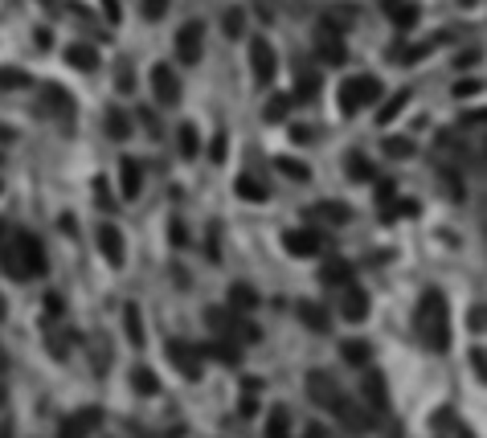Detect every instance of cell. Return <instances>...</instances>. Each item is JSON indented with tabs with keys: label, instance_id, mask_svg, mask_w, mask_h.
Returning a JSON list of instances; mask_svg holds the SVG:
<instances>
[{
	"label": "cell",
	"instance_id": "cell-1",
	"mask_svg": "<svg viewBox=\"0 0 487 438\" xmlns=\"http://www.w3.org/2000/svg\"><path fill=\"white\" fill-rule=\"evenodd\" d=\"M46 250H41V242L33 238V234H13L9 242L0 246V271L4 275H13L16 283H25V278H37L46 275Z\"/></svg>",
	"mask_w": 487,
	"mask_h": 438
},
{
	"label": "cell",
	"instance_id": "cell-2",
	"mask_svg": "<svg viewBox=\"0 0 487 438\" xmlns=\"http://www.w3.org/2000/svg\"><path fill=\"white\" fill-rule=\"evenodd\" d=\"M414 332L430 353H446L451 348V324H446V299L442 291H426L418 311H414Z\"/></svg>",
	"mask_w": 487,
	"mask_h": 438
},
{
	"label": "cell",
	"instance_id": "cell-3",
	"mask_svg": "<svg viewBox=\"0 0 487 438\" xmlns=\"http://www.w3.org/2000/svg\"><path fill=\"white\" fill-rule=\"evenodd\" d=\"M381 95H385L381 78H369V74H360V78H344V86H340V111L344 115H357V111H365L369 103H377Z\"/></svg>",
	"mask_w": 487,
	"mask_h": 438
},
{
	"label": "cell",
	"instance_id": "cell-4",
	"mask_svg": "<svg viewBox=\"0 0 487 438\" xmlns=\"http://www.w3.org/2000/svg\"><path fill=\"white\" fill-rule=\"evenodd\" d=\"M344 29L336 16H324L320 25H315V53H320V62L324 66H344L348 62V46L340 41Z\"/></svg>",
	"mask_w": 487,
	"mask_h": 438
},
{
	"label": "cell",
	"instance_id": "cell-5",
	"mask_svg": "<svg viewBox=\"0 0 487 438\" xmlns=\"http://www.w3.org/2000/svg\"><path fill=\"white\" fill-rule=\"evenodd\" d=\"M308 390H311V402H315V406H324V410H332V414H336V410L348 402V397H344V390L336 385V377L320 373V369H315V373H308Z\"/></svg>",
	"mask_w": 487,
	"mask_h": 438
},
{
	"label": "cell",
	"instance_id": "cell-6",
	"mask_svg": "<svg viewBox=\"0 0 487 438\" xmlns=\"http://www.w3.org/2000/svg\"><path fill=\"white\" fill-rule=\"evenodd\" d=\"M201 53H205V25H201V21L180 25V33H177V58L184 66H197V62H201Z\"/></svg>",
	"mask_w": 487,
	"mask_h": 438
},
{
	"label": "cell",
	"instance_id": "cell-7",
	"mask_svg": "<svg viewBox=\"0 0 487 438\" xmlns=\"http://www.w3.org/2000/svg\"><path fill=\"white\" fill-rule=\"evenodd\" d=\"M275 66H278V58H275V49H271V41H266V37H254V41H250V70H254V82H258V86H271V82H275Z\"/></svg>",
	"mask_w": 487,
	"mask_h": 438
},
{
	"label": "cell",
	"instance_id": "cell-8",
	"mask_svg": "<svg viewBox=\"0 0 487 438\" xmlns=\"http://www.w3.org/2000/svg\"><path fill=\"white\" fill-rule=\"evenodd\" d=\"M152 95H156L160 107H172V103L180 98V78L172 74V66H168V62L152 66Z\"/></svg>",
	"mask_w": 487,
	"mask_h": 438
},
{
	"label": "cell",
	"instance_id": "cell-9",
	"mask_svg": "<svg viewBox=\"0 0 487 438\" xmlns=\"http://www.w3.org/2000/svg\"><path fill=\"white\" fill-rule=\"evenodd\" d=\"M168 360L180 369V377H189V381H197L201 377V348H193V344L184 340H168Z\"/></svg>",
	"mask_w": 487,
	"mask_h": 438
},
{
	"label": "cell",
	"instance_id": "cell-10",
	"mask_svg": "<svg viewBox=\"0 0 487 438\" xmlns=\"http://www.w3.org/2000/svg\"><path fill=\"white\" fill-rule=\"evenodd\" d=\"M340 316L348 324H360V320H369V295L352 287V283H344V295H340Z\"/></svg>",
	"mask_w": 487,
	"mask_h": 438
},
{
	"label": "cell",
	"instance_id": "cell-11",
	"mask_svg": "<svg viewBox=\"0 0 487 438\" xmlns=\"http://www.w3.org/2000/svg\"><path fill=\"white\" fill-rule=\"evenodd\" d=\"M283 246H287V254H295V259H311V254H320V234L315 229H287Z\"/></svg>",
	"mask_w": 487,
	"mask_h": 438
},
{
	"label": "cell",
	"instance_id": "cell-12",
	"mask_svg": "<svg viewBox=\"0 0 487 438\" xmlns=\"http://www.w3.org/2000/svg\"><path fill=\"white\" fill-rule=\"evenodd\" d=\"M103 426V410L98 406H86V410H78V414H70L62 422V434L70 438V434H90V430H98Z\"/></svg>",
	"mask_w": 487,
	"mask_h": 438
},
{
	"label": "cell",
	"instance_id": "cell-13",
	"mask_svg": "<svg viewBox=\"0 0 487 438\" xmlns=\"http://www.w3.org/2000/svg\"><path fill=\"white\" fill-rule=\"evenodd\" d=\"M98 250H103V259L111 262V266H123V259H127V250H123V234H119L115 226L98 229Z\"/></svg>",
	"mask_w": 487,
	"mask_h": 438
},
{
	"label": "cell",
	"instance_id": "cell-14",
	"mask_svg": "<svg viewBox=\"0 0 487 438\" xmlns=\"http://www.w3.org/2000/svg\"><path fill=\"white\" fill-rule=\"evenodd\" d=\"M381 9L402 33H409L418 25V4H409V0H381Z\"/></svg>",
	"mask_w": 487,
	"mask_h": 438
},
{
	"label": "cell",
	"instance_id": "cell-15",
	"mask_svg": "<svg viewBox=\"0 0 487 438\" xmlns=\"http://www.w3.org/2000/svg\"><path fill=\"white\" fill-rule=\"evenodd\" d=\"M119 177H123V197L135 201L140 189H144V168H140V160H135V156H123V160H119Z\"/></svg>",
	"mask_w": 487,
	"mask_h": 438
},
{
	"label": "cell",
	"instance_id": "cell-16",
	"mask_svg": "<svg viewBox=\"0 0 487 438\" xmlns=\"http://www.w3.org/2000/svg\"><path fill=\"white\" fill-rule=\"evenodd\" d=\"M201 357H209V360H221V365H238L242 360V344L234 340H209L205 348H201Z\"/></svg>",
	"mask_w": 487,
	"mask_h": 438
},
{
	"label": "cell",
	"instance_id": "cell-17",
	"mask_svg": "<svg viewBox=\"0 0 487 438\" xmlns=\"http://www.w3.org/2000/svg\"><path fill=\"white\" fill-rule=\"evenodd\" d=\"M365 406H373V410H385V406H389L385 377L377 373V369H369V377H365Z\"/></svg>",
	"mask_w": 487,
	"mask_h": 438
},
{
	"label": "cell",
	"instance_id": "cell-18",
	"mask_svg": "<svg viewBox=\"0 0 487 438\" xmlns=\"http://www.w3.org/2000/svg\"><path fill=\"white\" fill-rule=\"evenodd\" d=\"M336 418H340V422L348 426V430H369V426H373V414H369V406L357 410L352 402H344V406L336 410Z\"/></svg>",
	"mask_w": 487,
	"mask_h": 438
},
{
	"label": "cell",
	"instance_id": "cell-19",
	"mask_svg": "<svg viewBox=\"0 0 487 438\" xmlns=\"http://www.w3.org/2000/svg\"><path fill=\"white\" fill-rule=\"evenodd\" d=\"M66 62L74 66V70H98V53L86 41H74V46L66 49Z\"/></svg>",
	"mask_w": 487,
	"mask_h": 438
},
{
	"label": "cell",
	"instance_id": "cell-20",
	"mask_svg": "<svg viewBox=\"0 0 487 438\" xmlns=\"http://www.w3.org/2000/svg\"><path fill=\"white\" fill-rule=\"evenodd\" d=\"M103 127H107V135L111 140H131V119L119 107H107V115H103Z\"/></svg>",
	"mask_w": 487,
	"mask_h": 438
},
{
	"label": "cell",
	"instance_id": "cell-21",
	"mask_svg": "<svg viewBox=\"0 0 487 438\" xmlns=\"http://www.w3.org/2000/svg\"><path fill=\"white\" fill-rule=\"evenodd\" d=\"M320 278H324L328 287H344V283H352V266L344 259H328L324 271H320Z\"/></svg>",
	"mask_w": 487,
	"mask_h": 438
},
{
	"label": "cell",
	"instance_id": "cell-22",
	"mask_svg": "<svg viewBox=\"0 0 487 438\" xmlns=\"http://www.w3.org/2000/svg\"><path fill=\"white\" fill-rule=\"evenodd\" d=\"M177 147H180L184 160H197V156H201V131H197L193 123H184V127L177 131Z\"/></svg>",
	"mask_w": 487,
	"mask_h": 438
},
{
	"label": "cell",
	"instance_id": "cell-23",
	"mask_svg": "<svg viewBox=\"0 0 487 438\" xmlns=\"http://www.w3.org/2000/svg\"><path fill=\"white\" fill-rule=\"evenodd\" d=\"M229 308L234 311H254L258 308V291L246 287V283H234V287H229Z\"/></svg>",
	"mask_w": 487,
	"mask_h": 438
},
{
	"label": "cell",
	"instance_id": "cell-24",
	"mask_svg": "<svg viewBox=\"0 0 487 438\" xmlns=\"http://www.w3.org/2000/svg\"><path fill=\"white\" fill-rule=\"evenodd\" d=\"M340 353H344V360H348L352 369H365V365L373 360V348H369L365 340H344V344H340Z\"/></svg>",
	"mask_w": 487,
	"mask_h": 438
},
{
	"label": "cell",
	"instance_id": "cell-25",
	"mask_svg": "<svg viewBox=\"0 0 487 438\" xmlns=\"http://www.w3.org/2000/svg\"><path fill=\"white\" fill-rule=\"evenodd\" d=\"M406 103H409V90H397V95H389V98H385V107L377 111V123H381V127H385V123H393L397 115L406 111Z\"/></svg>",
	"mask_w": 487,
	"mask_h": 438
},
{
	"label": "cell",
	"instance_id": "cell-26",
	"mask_svg": "<svg viewBox=\"0 0 487 438\" xmlns=\"http://www.w3.org/2000/svg\"><path fill=\"white\" fill-rule=\"evenodd\" d=\"M123 332H127L131 344H144V316H140V308H135V303H127V308H123Z\"/></svg>",
	"mask_w": 487,
	"mask_h": 438
},
{
	"label": "cell",
	"instance_id": "cell-27",
	"mask_svg": "<svg viewBox=\"0 0 487 438\" xmlns=\"http://www.w3.org/2000/svg\"><path fill=\"white\" fill-rule=\"evenodd\" d=\"M291 103H295L291 95H271V103L262 107V119H266V123H283L287 111H291Z\"/></svg>",
	"mask_w": 487,
	"mask_h": 438
},
{
	"label": "cell",
	"instance_id": "cell-28",
	"mask_svg": "<svg viewBox=\"0 0 487 438\" xmlns=\"http://www.w3.org/2000/svg\"><path fill=\"white\" fill-rule=\"evenodd\" d=\"M299 320L311 328V332H328V311L320 303H299Z\"/></svg>",
	"mask_w": 487,
	"mask_h": 438
},
{
	"label": "cell",
	"instance_id": "cell-29",
	"mask_svg": "<svg viewBox=\"0 0 487 438\" xmlns=\"http://www.w3.org/2000/svg\"><path fill=\"white\" fill-rule=\"evenodd\" d=\"M234 193L242 197V201H254V205H258V201H266V189H262L254 177H238V180H234Z\"/></svg>",
	"mask_w": 487,
	"mask_h": 438
},
{
	"label": "cell",
	"instance_id": "cell-30",
	"mask_svg": "<svg viewBox=\"0 0 487 438\" xmlns=\"http://www.w3.org/2000/svg\"><path fill=\"white\" fill-rule=\"evenodd\" d=\"M315 95H320V74H315V70H303L299 82H295V98L308 103V98H315Z\"/></svg>",
	"mask_w": 487,
	"mask_h": 438
},
{
	"label": "cell",
	"instance_id": "cell-31",
	"mask_svg": "<svg viewBox=\"0 0 487 438\" xmlns=\"http://www.w3.org/2000/svg\"><path fill=\"white\" fill-rule=\"evenodd\" d=\"M29 86V74L16 70V66H0V90H25Z\"/></svg>",
	"mask_w": 487,
	"mask_h": 438
},
{
	"label": "cell",
	"instance_id": "cell-32",
	"mask_svg": "<svg viewBox=\"0 0 487 438\" xmlns=\"http://www.w3.org/2000/svg\"><path fill=\"white\" fill-rule=\"evenodd\" d=\"M287 430H291V414H287V406H275V410H271V418H266V434L283 438Z\"/></svg>",
	"mask_w": 487,
	"mask_h": 438
},
{
	"label": "cell",
	"instance_id": "cell-33",
	"mask_svg": "<svg viewBox=\"0 0 487 438\" xmlns=\"http://www.w3.org/2000/svg\"><path fill=\"white\" fill-rule=\"evenodd\" d=\"M131 385H135L140 393H147V397H152V393H160V381H156V373H152L147 365H140V369L131 373Z\"/></svg>",
	"mask_w": 487,
	"mask_h": 438
},
{
	"label": "cell",
	"instance_id": "cell-34",
	"mask_svg": "<svg viewBox=\"0 0 487 438\" xmlns=\"http://www.w3.org/2000/svg\"><path fill=\"white\" fill-rule=\"evenodd\" d=\"M41 95L49 98V107L58 115H74V103H70V95H66L62 86H41Z\"/></svg>",
	"mask_w": 487,
	"mask_h": 438
},
{
	"label": "cell",
	"instance_id": "cell-35",
	"mask_svg": "<svg viewBox=\"0 0 487 438\" xmlns=\"http://www.w3.org/2000/svg\"><path fill=\"white\" fill-rule=\"evenodd\" d=\"M348 177H352V180H360V184H365V180H377V172H373V164L365 160V156H360V152H352V156H348Z\"/></svg>",
	"mask_w": 487,
	"mask_h": 438
},
{
	"label": "cell",
	"instance_id": "cell-36",
	"mask_svg": "<svg viewBox=\"0 0 487 438\" xmlns=\"http://www.w3.org/2000/svg\"><path fill=\"white\" fill-rule=\"evenodd\" d=\"M278 168H283V177H291V180H311V168L303 160H291V156H278Z\"/></svg>",
	"mask_w": 487,
	"mask_h": 438
},
{
	"label": "cell",
	"instance_id": "cell-37",
	"mask_svg": "<svg viewBox=\"0 0 487 438\" xmlns=\"http://www.w3.org/2000/svg\"><path fill=\"white\" fill-rule=\"evenodd\" d=\"M311 217H324V221H348L352 213H348V205H332V201H324V205L311 209Z\"/></svg>",
	"mask_w": 487,
	"mask_h": 438
},
{
	"label": "cell",
	"instance_id": "cell-38",
	"mask_svg": "<svg viewBox=\"0 0 487 438\" xmlns=\"http://www.w3.org/2000/svg\"><path fill=\"white\" fill-rule=\"evenodd\" d=\"M221 25H226V37H234V41H238V37H242V29H246V13H242V9H229Z\"/></svg>",
	"mask_w": 487,
	"mask_h": 438
},
{
	"label": "cell",
	"instance_id": "cell-39",
	"mask_svg": "<svg viewBox=\"0 0 487 438\" xmlns=\"http://www.w3.org/2000/svg\"><path fill=\"white\" fill-rule=\"evenodd\" d=\"M385 156H393V160H406V156H414V144H409V140H397V135H389V140H385Z\"/></svg>",
	"mask_w": 487,
	"mask_h": 438
},
{
	"label": "cell",
	"instance_id": "cell-40",
	"mask_svg": "<svg viewBox=\"0 0 487 438\" xmlns=\"http://www.w3.org/2000/svg\"><path fill=\"white\" fill-rule=\"evenodd\" d=\"M442 37H430V41H422V46H409L406 53H402V58H406V62H418V58H426V53H430V49L439 46Z\"/></svg>",
	"mask_w": 487,
	"mask_h": 438
},
{
	"label": "cell",
	"instance_id": "cell-41",
	"mask_svg": "<svg viewBox=\"0 0 487 438\" xmlns=\"http://www.w3.org/2000/svg\"><path fill=\"white\" fill-rule=\"evenodd\" d=\"M62 311H66V299H62L58 291H49V295H46V316H49V320H58Z\"/></svg>",
	"mask_w": 487,
	"mask_h": 438
},
{
	"label": "cell",
	"instance_id": "cell-42",
	"mask_svg": "<svg viewBox=\"0 0 487 438\" xmlns=\"http://www.w3.org/2000/svg\"><path fill=\"white\" fill-rule=\"evenodd\" d=\"M209 160H213V164H221V160H226V131H217V135H213V144H209Z\"/></svg>",
	"mask_w": 487,
	"mask_h": 438
},
{
	"label": "cell",
	"instance_id": "cell-43",
	"mask_svg": "<svg viewBox=\"0 0 487 438\" xmlns=\"http://www.w3.org/2000/svg\"><path fill=\"white\" fill-rule=\"evenodd\" d=\"M168 13V0H144V16L147 21H160Z\"/></svg>",
	"mask_w": 487,
	"mask_h": 438
},
{
	"label": "cell",
	"instance_id": "cell-44",
	"mask_svg": "<svg viewBox=\"0 0 487 438\" xmlns=\"http://www.w3.org/2000/svg\"><path fill=\"white\" fill-rule=\"evenodd\" d=\"M168 238H172V246H184V242H189V234H184V221H172V226H168Z\"/></svg>",
	"mask_w": 487,
	"mask_h": 438
},
{
	"label": "cell",
	"instance_id": "cell-45",
	"mask_svg": "<svg viewBox=\"0 0 487 438\" xmlns=\"http://www.w3.org/2000/svg\"><path fill=\"white\" fill-rule=\"evenodd\" d=\"M115 82H119V90H131V86H135V78H131V66H127V62L119 66V78H115Z\"/></svg>",
	"mask_w": 487,
	"mask_h": 438
},
{
	"label": "cell",
	"instance_id": "cell-46",
	"mask_svg": "<svg viewBox=\"0 0 487 438\" xmlns=\"http://www.w3.org/2000/svg\"><path fill=\"white\" fill-rule=\"evenodd\" d=\"M103 13H107V21H111V25H119V0H103Z\"/></svg>",
	"mask_w": 487,
	"mask_h": 438
},
{
	"label": "cell",
	"instance_id": "cell-47",
	"mask_svg": "<svg viewBox=\"0 0 487 438\" xmlns=\"http://www.w3.org/2000/svg\"><path fill=\"white\" fill-rule=\"evenodd\" d=\"M140 123H144L152 135H160V123H156V115H152V111H140Z\"/></svg>",
	"mask_w": 487,
	"mask_h": 438
},
{
	"label": "cell",
	"instance_id": "cell-48",
	"mask_svg": "<svg viewBox=\"0 0 487 438\" xmlns=\"http://www.w3.org/2000/svg\"><path fill=\"white\" fill-rule=\"evenodd\" d=\"M475 90H479L475 82H455V98H467V95H475Z\"/></svg>",
	"mask_w": 487,
	"mask_h": 438
},
{
	"label": "cell",
	"instance_id": "cell-49",
	"mask_svg": "<svg viewBox=\"0 0 487 438\" xmlns=\"http://www.w3.org/2000/svg\"><path fill=\"white\" fill-rule=\"evenodd\" d=\"M377 197H381V201H393V180H381V184H377Z\"/></svg>",
	"mask_w": 487,
	"mask_h": 438
},
{
	"label": "cell",
	"instance_id": "cell-50",
	"mask_svg": "<svg viewBox=\"0 0 487 438\" xmlns=\"http://www.w3.org/2000/svg\"><path fill=\"white\" fill-rule=\"evenodd\" d=\"M291 140H295V144H308L311 135H308V127H291Z\"/></svg>",
	"mask_w": 487,
	"mask_h": 438
},
{
	"label": "cell",
	"instance_id": "cell-51",
	"mask_svg": "<svg viewBox=\"0 0 487 438\" xmlns=\"http://www.w3.org/2000/svg\"><path fill=\"white\" fill-rule=\"evenodd\" d=\"M4 140H13V131H4V127H0V144H4Z\"/></svg>",
	"mask_w": 487,
	"mask_h": 438
},
{
	"label": "cell",
	"instance_id": "cell-52",
	"mask_svg": "<svg viewBox=\"0 0 487 438\" xmlns=\"http://www.w3.org/2000/svg\"><path fill=\"white\" fill-rule=\"evenodd\" d=\"M4 316H9V308H4V299H0V320H4Z\"/></svg>",
	"mask_w": 487,
	"mask_h": 438
},
{
	"label": "cell",
	"instance_id": "cell-53",
	"mask_svg": "<svg viewBox=\"0 0 487 438\" xmlns=\"http://www.w3.org/2000/svg\"><path fill=\"white\" fill-rule=\"evenodd\" d=\"M4 365H9V357H4V348H0V369H4Z\"/></svg>",
	"mask_w": 487,
	"mask_h": 438
},
{
	"label": "cell",
	"instance_id": "cell-54",
	"mask_svg": "<svg viewBox=\"0 0 487 438\" xmlns=\"http://www.w3.org/2000/svg\"><path fill=\"white\" fill-rule=\"evenodd\" d=\"M4 234H9V226H4V221H0V238H4Z\"/></svg>",
	"mask_w": 487,
	"mask_h": 438
},
{
	"label": "cell",
	"instance_id": "cell-55",
	"mask_svg": "<svg viewBox=\"0 0 487 438\" xmlns=\"http://www.w3.org/2000/svg\"><path fill=\"white\" fill-rule=\"evenodd\" d=\"M41 4H49V9H53V4H58V0H41Z\"/></svg>",
	"mask_w": 487,
	"mask_h": 438
},
{
	"label": "cell",
	"instance_id": "cell-56",
	"mask_svg": "<svg viewBox=\"0 0 487 438\" xmlns=\"http://www.w3.org/2000/svg\"><path fill=\"white\" fill-rule=\"evenodd\" d=\"M0 406H4V385H0Z\"/></svg>",
	"mask_w": 487,
	"mask_h": 438
},
{
	"label": "cell",
	"instance_id": "cell-57",
	"mask_svg": "<svg viewBox=\"0 0 487 438\" xmlns=\"http://www.w3.org/2000/svg\"><path fill=\"white\" fill-rule=\"evenodd\" d=\"M0 189H4V184H0Z\"/></svg>",
	"mask_w": 487,
	"mask_h": 438
}]
</instances>
